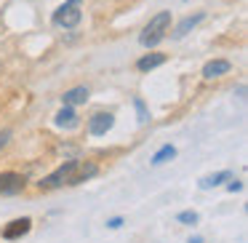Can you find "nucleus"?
<instances>
[{
    "label": "nucleus",
    "instance_id": "obj_6",
    "mask_svg": "<svg viewBox=\"0 0 248 243\" xmlns=\"http://www.w3.org/2000/svg\"><path fill=\"white\" fill-rule=\"evenodd\" d=\"M30 227H32V219H30V216H22V219H14V222H8V225L3 227V238H6V241H16V238L27 235V232H30Z\"/></svg>",
    "mask_w": 248,
    "mask_h": 243
},
{
    "label": "nucleus",
    "instance_id": "obj_3",
    "mask_svg": "<svg viewBox=\"0 0 248 243\" xmlns=\"http://www.w3.org/2000/svg\"><path fill=\"white\" fill-rule=\"evenodd\" d=\"M78 163H80V161H67V163H62V166L56 168L54 174H48L43 182H38V187H40V190H54V187H62V184H67V182H70V177L75 174Z\"/></svg>",
    "mask_w": 248,
    "mask_h": 243
},
{
    "label": "nucleus",
    "instance_id": "obj_9",
    "mask_svg": "<svg viewBox=\"0 0 248 243\" xmlns=\"http://www.w3.org/2000/svg\"><path fill=\"white\" fill-rule=\"evenodd\" d=\"M96 163H86V166H80L78 163V168H75V174L70 177V182L67 184H80V182H86V179H91V177H96Z\"/></svg>",
    "mask_w": 248,
    "mask_h": 243
},
{
    "label": "nucleus",
    "instance_id": "obj_20",
    "mask_svg": "<svg viewBox=\"0 0 248 243\" xmlns=\"http://www.w3.org/2000/svg\"><path fill=\"white\" fill-rule=\"evenodd\" d=\"M189 243H203V238H200V235H195V238H189Z\"/></svg>",
    "mask_w": 248,
    "mask_h": 243
},
{
    "label": "nucleus",
    "instance_id": "obj_14",
    "mask_svg": "<svg viewBox=\"0 0 248 243\" xmlns=\"http://www.w3.org/2000/svg\"><path fill=\"white\" fill-rule=\"evenodd\" d=\"M171 158H176V147L166 145V147H160V150H157L155 155H152V163H155V166H160V163L171 161Z\"/></svg>",
    "mask_w": 248,
    "mask_h": 243
},
{
    "label": "nucleus",
    "instance_id": "obj_13",
    "mask_svg": "<svg viewBox=\"0 0 248 243\" xmlns=\"http://www.w3.org/2000/svg\"><path fill=\"white\" fill-rule=\"evenodd\" d=\"M230 179H232L230 171H216V174H211V177L200 179V187H203V190H211V187H219L221 182H230Z\"/></svg>",
    "mask_w": 248,
    "mask_h": 243
},
{
    "label": "nucleus",
    "instance_id": "obj_5",
    "mask_svg": "<svg viewBox=\"0 0 248 243\" xmlns=\"http://www.w3.org/2000/svg\"><path fill=\"white\" fill-rule=\"evenodd\" d=\"M112 126H115V115L112 113H96V115L88 118V131H91L93 136H104Z\"/></svg>",
    "mask_w": 248,
    "mask_h": 243
},
{
    "label": "nucleus",
    "instance_id": "obj_7",
    "mask_svg": "<svg viewBox=\"0 0 248 243\" xmlns=\"http://www.w3.org/2000/svg\"><path fill=\"white\" fill-rule=\"evenodd\" d=\"M224 72H230V62H227V59H214V62H208V65L203 67V78H205V81H214V78L224 75Z\"/></svg>",
    "mask_w": 248,
    "mask_h": 243
},
{
    "label": "nucleus",
    "instance_id": "obj_19",
    "mask_svg": "<svg viewBox=\"0 0 248 243\" xmlns=\"http://www.w3.org/2000/svg\"><path fill=\"white\" fill-rule=\"evenodd\" d=\"M8 139H11V131H3V134H0V150L8 145Z\"/></svg>",
    "mask_w": 248,
    "mask_h": 243
},
{
    "label": "nucleus",
    "instance_id": "obj_8",
    "mask_svg": "<svg viewBox=\"0 0 248 243\" xmlns=\"http://www.w3.org/2000/svg\"><path fill=\"white\" fill-rule=\"evenodd\" d=\"M88 97H91V94H88V88L86 86H78V88H70V91L62 97V102L70 104V107H75V104H86Z\"/></svg>",
    "mask_w": 248,
    "mask_h": 243
},
{
    "label": "nucleus",
    "instance_id": "obj_10",
    "mask_svg": "<svg viewBox=\"0 0 248 243\" xmlns=\"http://www.w3.org/2000/svg\"><path fill=\"white\" fill-rule=\"evenodd\" d=\"M59 129H75L78 126V113L70 107V104H64V110H59V115H56V120H54Z\"/></svg>",
    "mask_w": 248,
    "mask_h": 243
},
{
    "label": "nucleus",
    "instance_id": "obj_15",
    "mask_svg": "<svg viewBox=\"0 0 248 243\" xmlns=\"http://www.w3.org/2000/svg\"><path fill=\"white\" fill-rule=\"evenodd\" d=\"M134 107H136V115H139V123H141V126H144V123H150V110H147L144 99H139V97H136V99H134Z\"/></svg>",
    "mask_w": 248,
    "mask_h": 243
},
{
    "label": "nucleus",
    "instance_id": "obj_2",
    "mask_svg": "<svg viewBox=\"0 0 248 243\" xmlns=\"http://www.w3.org/2000/svg\"><path fill=\"white\" fill-rule=\"evenodd\" d=\"M80 3L83 0H67L64 6H59L54 11V16H51V22L56 24V27H64V30H72L80 24L83 19V11H80Z\"/></svg>",
    "mask_w": 248,
    "mask_h": 243
},
{
    "label": "nucleus",
    "instance_id": "obj_16",
    "mask_svg": "<svg viewBox=\"0 0 248 243\" xmlns=\"http://www.w3.org/2000/svg\"><path fill=\"white\" fill-rule=\"evenodd\" d=\"M176 219L182 222V225H198L200 216H198V211H182V214H179Z\"/></svg>",
    "mask_w": 248,
    "mask_h": 243
},
{
    "label": "nucleus",
    "instance_id": "obj_4",
    "mask_svg": "<svg viewBox=\"0 0 248 243\" xmlns=\"http://www.w3.org/2000/svg\"><path fill=\"white\" fill-rule=\"evenodd\" d=\"M27 187V179L16 171H3L0 174V195H19Z\"/></svg>",
    "mask_w": 248,
    "mask_h": 243
},
{
    "label": "nucleus",
    "instance_id": "obj_17",
    "mask_svg": "<svg viewBox=\"0 0 248 243\" xmlns=\"http://www.w3.org/2000/svg\"><path fill=\"white\" fill-rule=\"evenodd\" d=\"M120 225H123V219H120V216H112V219L107 222V227H109V230H118Z\"/></svg>",
    "mask_w": 248,
    "mask_h": 243
},
{
    "label": "nucleus",
    "instance_id": "obj_1",
    "mask_svg": "<svg viewBox=\"0 0 248 243\" xmlns=\"http://www.w3.org/2000/svg\"><path fill=\"white\" fill-rule=\"evenodd\" d=\"M168 27H171V11H160V14H155V16L150 19V24L144 27V32H141L139 43L144 46V49H152V46H157L163 38H166Z\"/></svg>",
    "mask_w": 248,
    "mask_h": 243
},
{
    "label": "nucleus",
    "instance_id": "obj_11",
    "mask_svg": "<svg viewBox=\"0 0 248 243\" xmlns=\"http://www.w3.org/2000/svg\"><path fill=\"white\" fill-rule=\"evenodd\" d=\"M163 62H166V54H147V56H141V59L136 62V70L150 72V70H155V67H160Z\"/></svg>",
    "mask_w": 248,
    "mask_h": 243
},
{
    "label": "nucleus",
    "instance_id": "obj_18",
    "mask_svg": "<svg viewBox=\"0 0 248 243\" xmlns=\"http://www.w3.org/2000/svg\"><path fill=\"white\" fill-rule=\"evenodd\" d=\"M227 190H230V193H240V190H243V182H237V179H235V182L227 184Z\"/></svg>",
    "mask_w": 248,
    "mask_h": 243
},
{
    "label": "nucleus",
    "instance_id": "obj_12",
    "mask_svg": "<svg viewBox=\"0 0 248 243\" xmlns=\"http://www.w3.org/2000/svg\"><path fill=\"white\" fill-rule=\"evenodd\" d=\"M200 22H203V14H195V16H187V19H184V22L179 24L176 30H173V38H184V35H187L189 30H195Z\"/></svg>",
    "mask_w": 248,
    "mask_h": 243
}]
</instances>
